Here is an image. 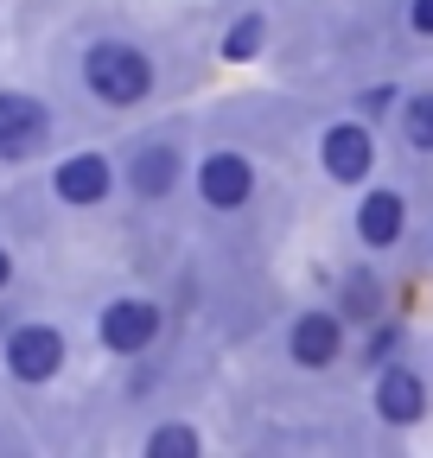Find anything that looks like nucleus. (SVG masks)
<instances>
[{
    "mask_svg": "<svg viewBox=\"0 0 433 458\" xmlns=\"http://www.w3.org/2000/svg\"><path fill=\"white\" fill-rule=\"evenodd\" d=\"M147 452H153V458H179V452H198V433H191V427H159V433L147 439Z\"/></svg>",
    "mask_w": 433,
    "mask_h": 458,
    "instance_id": "obj_14",
    "label": "nucleus"
},
{
    "mask_svg": "<svg viewBox=\"0 0 433 458\" xmlns=\"http://www.w3.org/2000/svg\"><path fill=\"white\" fill-rule=\"evenodd\" d=\"M402 223H408V210H402L395 191H369V198L357 204V236H363L369 249H389V242L402 236Z\"/></svg>",
    "mask_w": 433,
    "mask_h": 458,
    "instance_id": "obj_9",
    "label": "nucleus"
},
{
    "mask_svg": "<svg viewBox=\"0 0 433 458\" xmlns=\"http://www.w3.org/2000/svg\"><path fill=\"white\" fill-rule=\"evenodd\" d=\"M83 83L96 89V102L108 108H134L147 89H153V64H147V51L128 45V38H102L83 51Z\"/></svg>",
    "mask_w": 433,
    "mask_h": 458,
    "instance_id": "obj_1",
    "label": "nucleus"
},
{
    "mask_svg": "<svg viewBox=\"0 0 433 458\" xmlns=\"http://www.w3.org/2000/svg\"><path fill=\"white\" fill-rule=\"evenodd\" d=\"M402 128H408V140H414L420 153H433V96H414V102H408Z\"/></svg>",
    "mask_w": 433,
    "mask_h": 458,
    "instance_id": "obj_13",
    "label": "nucleus"
},
{
    "mask_svg": "<svg viewBox=\"0 0 433 458\" xmlns=\"http://www.w3.org/2000/svg\"><path fill=\"white\" fill-rule=\"evenodd\" d=\"M369 159H376V147H369V134L357 122H344V128L325 134V172H332L338 185H357L363 172H369Z\"/></svg>",
    "mask_w": 433,
    "mask_h": 458,
    "instance_id": "obj_7",
    "label": "nucleus"
},
{
    "mask_svg": "<svg viewBox=\"0 0 433 458\" xmlns=\"http://www.w3.org/2000/svg\"><path fill=\"white\" fill-rule=\"evenodd\" d=\"M249 191H255V172H249L242 153H210V159L198 165V198H204L210 210H242Z\"/></svg>",
    "mask_w": 433,
    "mask_h": 458,
    "instance_id": "obj_5",
    "label": "nucleus"
},
{
    "mask_svg": "<svg viewBox=\"0 0 433 458\" xmlns=\"http://www.w3.org/2000/svg\"><path fill=\"white\" fill-rule=\"evenodd\" d=\"M7 369L20 382H51V376L64 369V337L51 331V325H20L7 337Z\"/></svg>",
    "mask_w": 433,
    "mask_h": 458,
    "instance_id": "obj_2",
    "label": "nucleus"
},
{
    "mask_svg": "<svg viewBox=\"0 0 433 458\" xmlns=\"http://www.w3.org/2000/svg\"><path fill=\"white\" fill-rule=\"evenodd\" d=\"M51 185H58L64 204H102L108 198V159L102 153H77V159L58 165V179H51Z\"/></svg>",
    "mask_w": 433,
    "mask_h": 458,
    "instance_id": "obj_8",
    "label": "nucleus"
},
{
    "mask_svg": "<svg viewBox=\"0 0 433 458\" xmlns=\"http://www.w3.org/2000/svg\"><path fill=\"white\" fill-rule=\"evenodd\" d=\"M389 102H395V89H369V96H363V108H369V114H383Z\"/></svg>",
    "mask_w": 433,
    "mask_h": 458,
    "instance_id": "obj_17",
    "label": "nucleus"
},
{
    "mask_svg": "<svg viewBox=\"0 0 433 458\" xmlns=\"http://www.w3.org/2000/svg\"><path fill=\"white\" fill-rule=\"evenodd\" d=\"M338 344H344V325H338L332 312H306V318H293V331H287V351H293L300 369H325V363L338 357Z\"/></svg>",
    "mask_w": 433,
    "mask_h": 458,
    "instance_id": "obj_6",
    "label": "nucleus"
},
{
    "mask_svg": "<svg viewBox=\"0 0 433 458\" xmlns=\"http://www.w3.org/2000/svg\"><path fill=\"white\" fill-rule=\"evenodd\" d=\"M408 20H414V32H427V38H433V0H414Z\"/></svg>",
    "mask_w": 433,
    "mask_h": 458,
    "instance_id": "obj_16",
    "label": "nucleus"
},
{
    "mask_svg": "<svg viewBox=\"0 0 433 458\" xmlns=\"http://www.w3.org/2000/svg\"><path fill=\"white\" fill-rule=\"evenodd\" d=\"M376 408H383V420H395V427L420 420V408H427L420 376H408V369H383V382H376Z\"/></svg>",
    "mask_w": 433,
    "mask_h": 458,
    "instance_id": "obj_10",
    "label": "nucleus"
},
{
    "mask_svg": "<svg viewBox=\"0 0 433 458\" xmlns=\"http://www.w3.org/2000/svg\"><path fill=\"white\" fill-rule=\"evenodd\" d=\"M102 344L108 351H122V357H140L147 344L159 337V306L153 300H115V306H102Z\"/></svg>",
    "mask_w": 433,
    "mask_h": 458,
    "instance_id": "obj_3",
    "label": "nucleus"
},
{
    "mask_svg": "<svg viewBox=\"0 0 433 458\" xmlns=\"http://www.w3.org/2000/svg\"><path fill=\"white\" fill-rule=\"evenodd\" d=\"M45 128H51V114H45L38 96H20V89L0 96V159H26V153H38Z\"/></svg>",
    "mask_w": 433,
    "mask_h": 458,
    "instance_id": "obj_4",
    "label": "nucleus"
},
{
    "mask_svg": "<svg viewBox=\"0 0 433 458\" xmlns=\"http://www.w3.org/2000/svg\"><path fill=\"white\" fill-rule=\"evenodd\" d=\"M134 191L140 198H166L173 191V179H179V153L173 147H147V153H134Z\"/></svg>",
    "mask_w": 433,
    "mask_h": 458,
    "instance_id": "obj_11",
    "label": "nucleus"
},
{
    "mask_svg": "<svg viewBox=\"0 0 433 458\" xmlns=\"http://www.w3.org/2000/svg\"><path fill=\"white\" fill-rule=\"evenodd\" d=\"M344 312H357V318H369L376 312V280H363V274H351V286H344Z\"/></svg>",
    "mask_w": 433,
    "mask_h": 458,
    "instance_id": "obj_15",
    "label": "nucleus"
},
{
    "mask_svg": "<svg viewBox=\"0 0 433 458\" xmlns=\"http://www.w3.org/2000/svg\"><path fill=\"white\" fill-rule=\"evenodd\" d=\"M7 274H13V261H7V249H0V286H7Z\"/></svg>",
    "mask_w": 433,
    "mask_h": 458,
    "instance_id": "obj_18",
    "label": "nucleus"
},
{
    "mask_svg": "<svg viewBox=\"0 0 433 458\" xmlns=\"http://www.w3.org/2000/svg\"><path fill=\"white\" fill-rule=\"evenodd\" d=\"M261 32H267V26H261L255 13H249V20H236V26L224 32V57H236V64H242V57H255V51H261Z\"/></svg>",
    "mask_w": 433,
    "mask_h": 458,
    "instance_id": "obj_12",
    "label": "nucleus"
}]
</instances>
